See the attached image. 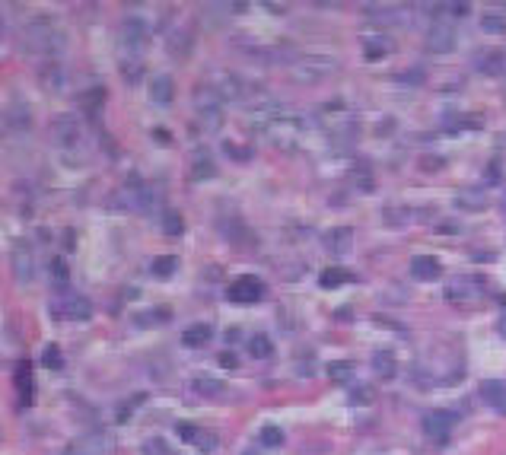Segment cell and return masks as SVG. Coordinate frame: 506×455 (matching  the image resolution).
Listing matches in <instances>:
<instances>
[{
    "label": "cell",
    "mask_w": 506,
    "mask_h": 455,
    "mask_svg": "<svg viewBox=\"0 0 506 455\" xmlns=\"http://www.w3.org/2000/svg\"><path fill=\"white\" fill-rule=\"evenodd\" d=\"M481 398H484L490 408L506 414V382L503 379H487V382H481Z\"/></svg>",
    "instance_id": "obj_14"
},
{
    "label": "cell",
    "mask_w": 506,
    "mask_h": 455,
    "mask_svg": "<svg viewBox=\"0 0 506 455\" xmlns=\"http://www.w3.org/2000/svg\"><path fill=\"white\" fill-rule=\"evenodd\" d=\"M52 315L61 321H86L93 315V302L86 296H64L52 306Z\"/></svg>",
    "instance_id": "obj_6"
},
{
    "label": "cell",
    "mask_w": 506,
    "mask_h": 455,
    "mask_svg": "<svg viewBox=\"0 0 506 455\" xmlns=\"http://www.w3.org/2000/svg\"><path fill=\"white\" fill-rule=\"evenodd\" d=\"M13 274L20 277L23 283L33 280V249H29V245H16L13 249Z\"/></svg>",
    "instance_id": "obj_18"
},
{
    "label": "cell",
    "mask_w": 506,
    "mask_h": 455,
    "mask_svg": "<svg viewBox=\"0 0 506 455\" xmlns=\"http://www.w3.org/2000/svg\"><path fill=\"white\" fill-rule=\"evenodd\" d=\"M411 274L420 283H433L442 277V264L436 261L433 255H417V258H411Z\"/></svg>",
    "instance_id": "obj_11"
},
{
    "label": "cell",
    "mask_w": 506,
    "mask_h": 455,
    "mask_svg": "<svg viewBox=\"0 0 506 455\" xmlns=\"http://www.w3.org/2000/svg\"><path fill=\"white\" fill-rule=\"evenodd\" d=\"M175 271H179V258L175 255H160L150 261V274H153L156 280H169Z\"/></svg>",
    "instance_id": "obj_20"
},
{
    "label": "cell",
    "mask_w": 506,
    "mask_h": 455,
    "mask_svg": "<svg viewBox=\"0 0 506 455\" xmlns=\"http://www.w3.org/2000/svg\"><path fill=\"white\" fill-rule=\"evenodd\" d=\"M325 249L331 252V255H347V252L353 249V230L351 226H334V230L325 232Z\"/></svg>",
    "instance_id": "obj_12"
},
{
    "label": "cell",
    "mask_w": 506,
    "mask_h": 455,
    "mask_svg": "<svg viewBox=\"0 0 506 455\" xmlns=\"http://www.w3.org/2000/svg\"><path fill=\"white\" fill-rule=\"evenodd\" d=\"M150 99H153L156 105H169L175 99V80L169 77V73H156V77L150 80Z\"/></svg>",
    "instance_id": "obj_13"
},
{
    "label": "cell",
    "mask_w": 506,
    "mask_h": 455,
    "mask_svg": "<svg viewBox=\"0 0 506 455\" xmlns=\"http://www.w3.org/2000/svg\"><path fill=\"white\" fill-rule=\"evenodd\" d=\"M459 417L452 414V410H430V414H423V436H427L430 442H436V446H442V442L452 436V427Z\"/></svg>",
    "instance_id": "obj_3"
},
{
    "label": "cell",
    "mask_w": 506,
    "mask_h": 455,
    "mask_svg": "<svg viewBox=\"0 0 506 455\" xmlns=\"http://www.w3.org/2000/svg\"><path fill=\"white\" fill-rule=\"evenodd\" d=\"M351 372H353V363L351 360H334V363H328V376L334 379V382H344V379H351Z\"/></svg>",
    "instance_id": "obj_31"
},
{
    "label": "cell",
    "mask_w": 506,
    "mask_h": 455,
    "mask_svg": "<svg viewBox=\"0 0 506 455\" xmlns=\"http://www.w3.org/2000/svg\"><path fill=\"white\" fill-rule=\"evenodd\" d=\"M258 439H261L264 449H277V446H283V430L274 427V423H264L261 433H258Z\"/></svg>",
    "instance_id": "obj_25"
},
{
    "label": "cell",
    "mask_w": 506,
    "mask_h": 455,
    "mask_svg": "<svg viewBox=\"0 0 506 455\" xmlns=\"http://www.w3.org/2000/svg\"><path fill=\"white\" fill-rule=\"evenodd\" d=\"M26 39H29V48H35V52H48V48L61 45V32L54 29V23L48 20V16H35V20L29 23Z\"/></svg>",
    "instance_id": "obj_2"
},
{
    "label": "cell",
    "mask_w": 506,
    "mask_h": 455,
    "mask_svg": "<svg viewBox=\"0 0 506 455\" xmlns=\"http://www.w3.org/2000/svg\"><path fill=\"white\" fill-rule=\"evenodd\" d=\"M370 398H372V391H370V389H357V391L351 395V401H353V404H366Z\"/></svg>",
    "instance_id": "obj_38"
},
{
    "label": "cell",
    "mask_w": 506,
    "mask_h": 455,
    "mask_svg": "<svg viewBox=\"0 0 506 455\" xmlns=\"http://www.w3.org/2000/svg\"><path fill=\"white\" fill-rule=\"evenodd\" d=\"M201 430H204V427H198V423H192V420H179V423H175V433H179L185 442H192V446L198 442Z\"/></svg>",
    "instance_id": "obj_30"
},
{
    "label": "cell",
    "mask_w": 506,
    "mask_h": 455,
    "mask_svg": "<svg viewBox=\"0 0 506 455\" xmlns=\"http://www.w3.org/2000/svg\"><path fill=\"white\" fill-rule=\"evenodd\" d=\"M300 131H302L300 118H283V115H277L274 122L264 128V134H268V141H274L281 150H290V147H296V141H300Z\"/></svg>",
    "instance_id": "obj_4"
},
{
    "label": "cell",
    "mask_w": 506,
    "mask_h": 455,
    "mask_svg": "<svg viewBox=\"0 0 506 455\" xmlns=\"http://www.w3.org/2000/svg\"><path fill=\"white\" fill-rule=\"evenodd\" d=\"M481 29L490 35H506V16H497V13H487L481 20Z\"/></svg>",
    "instance_id": "obj_29"
},
{
    "label": "cell",
    "mask_w": 506,
    "mask_h": 455,
    "mask_svg": "<svg viewBox=\"0 0 506 455\" xmlns=\"http://www.w3.org/2000/svg\"><path fill=\"white\" fill-rule=\"evenodd\" d=\"M319 283L325 290H334V287H344V283H353V274L347 268H325L319 274Z\"/></svg>",
    "instance_id": "obj_21"
},
{
    "label": "cell",
    "mask_w": 506,
    "mask_h": 455,
    "mask_svg": "<svg viewBox=\"0 0 506 455\" xmlns=\"http://www.w3.org/2000/svg\"><path fill=\"white\" fill-rule=\"evenodd\" d=\"M102 105H105V90H102V86H96V90H86L83 96H80V109H83V115L90 118V122H99V115H102Z\"/></svg>",
    "instance_id": "obj_15"
},
{
    "label": "cell",
    "mask_w": 506,
    "mask_h": 455,
    "mask_svg": "<svg viewBox=\"0 0 506 455\" xmlns=\"http://www.w3.org/2000/svg\"><path fill=\"white\" fill-rule=\"evenodd\" d=\"M223 150L233 156V160H249L252 150H236V143H223Z\"/></svg>",
    "instance_id": "obj_36"
},
{
    "label": "cell",
    "mask_w": 506,
    "mask_h": 455,
    "mask_svg": "<svg viewBox=\"0 0 506 455\" xmlns=\"http://www.w3.org/2000/svg\"><path fill=\"white\" fill-rule=\"evenodd\" d=\"M427 48L433 54H449V52H452V48H455V26H452V23L436 20L433 29L427 32Z\"/></svg>",
    "instance_id": "obj_8"
},
{
    "label": "cell",
    "mask_w": 506,
    "mask_h": 455,
    "mask_svg": "<svg viewBox=\"0 0 506 455\" xmlns=\"http://www.w3.org/2000/svg\"><path fill=\"white\" fill-rule=\"evenodd\" d=\"M52 137L54 143H58L61 150H73L80 143V137H83V128H80V118L73 115H58L52 124Z\"/></svg>",
    "instance_id": "obj_7"
},
{
    "label": "cell",
    "mask_w": 506,
    "mask_h": 455,
    "mask_svg": "<svg viewBox=\"0 0 506 455\" xmlns=\"http://www.w3.org/2000/svg\"><path fill=\"white\" fill-rule=\"evenodd\" d=\"M42 363H45L48 370H61V366H64L61 347H58V344H48V347H45V353H42Z\"/></svg>",
    "instance_id": "obj_33"
},
{
    "label": "cell",
    "mask_w": 506,
    "mask_h": 455,
    "mask_svg": "<svg viewBox=\"0 0 506 455\" xmlns=\"http://www.w3.org/2000/svg\"><path fill=\"white\" fill-rule=\"evenodd\" d=\"M392 52V45L385 39H366L363 42V54H366V61H379L382 54H389Z\"/></svg>",
    "instance_id": "obj_27"
},
{
    "label": "cell",
    "mask_w": 506,
    "mask_h": 455,
    "mask_svg": "<svg viewBox=\"0 0 506 455\" xmlns=\"http://www.w3.org/2000/svg\"><path fill=\"white\" fill-rule=\"evenodd\" d=\"M192 391L201 398H220L226 391V382L217 376H194L192 379Z\"/></svg>",
    "instance_id": "obj_16"
},
{
    "label": "cell",
    "mask_w": 506,
    "mask_h": 455,
    "mask_svg": "<svg viewBox=\"0 0 506 455\" xmlns=\"http://www.w3.org/2000/svg\"><path fill=\"white\" fill-rule=\"evenodd\" d=\"M213 172H217V169H213V160L207 153H198L194 156V162H192V179L194 182H207V179H213Z\"/></svg>",
    "instance_id": "obj_23"
},
{
    "label": "cell",
    "mask_w": 506,
    "mask_h": 455,
    "mask_svg": "<svg viewBox=\"0 0 506 455\" xmlns=\"http://www.w3.org/2000/svg\"><path fill=\"white\" fill-rule=\"evenodd\" d=\"M64 455H86V452H77V449H67Z\"/></svg>",
    "instance_id": "obj_41"
},
{
    "label": "cell",
    "mask_w": 506,
    "mask_h": 455,
    "mask_svg": "<svg viewBox=\"0 0 506 455\" xmlns=\"http://www.w3.org/2000/svg\"><path fill=\"white\" fill-rule=\"evenodd\" d=\"M143 455H172V449H169V442L163 436H150L143 442Z\"/></svg>",
    "instance_id": "obj_32"
},
{
    "label": "cell",
    "mask_w": 506,
    "mask_h": 455,
    "mask_svg": "<svg viewBox=\"0 0 506 455\" xmlns=\"http://www.w3.org/2000/svg\"><path fill=\"white\" fill-rule=\"evenodd\" d=\"M334 67H338L334 58H300L290 67V73H293V80H300V83H312V80H322V77H328V73H334Z\"/></svg>",
    "instance_id": "obj_5"
},
{
    "label": "cell",
    "mask_w": 506,
    "mask_h": 455,
    "mask_svg": "<svg viewBox=\"0 0 506 455\" xmlns=\"http://www.w3.org/2000/svg\"><path fill=\"white\" fill-rule=\"evenodd\" d=\"M220 363H223V366H236V357H233V353H223V357H220Z\"/></svg>",
    "instance_id": "obj_40"
},
{
    "label": "cell",
    "mask_w": 506,
    "mask_h": 455,
    "mask_svg": "<svg viewBox=\"0 0 506 455\" xmlns=\"http://www.w3.org/2000/svg\"><path fill=\"white\" fill-rule=\"evenodd\" d=\"M372 372H376L379 379H395L398 376V360H395V353L392 350H376L372 353Z\"/></svg>",
    "instance_id": "obj_17"
},
{
    "label": "cell",
    "mask_w": 506,
    "mask_h": 455,
    "mask_svg": "<svg viewBox=\"0 0 506 455\" xmlns=\"http://www.w3.org/2000/svg\"><path fill=\"white\" fill-rule=\"evenodd\" d=\"M442 10H446V13H455V16H468V13H471V7H468V4H446Z\"/></svg>",
    "instance_id": "obj_37"
},
{
    "label": "cell",
    "mask_w": 506,
    "mask_h": 455,
    "mask_svg": "<svg viewBox=\"0 0 506 455\" xmlns=\"http://www.w3.org/2000/svg\"><path fill=\"white\" fill-rule=\"evenodd\" d=\"M13 385H16V391H20V404L29 408V404L35 401V379H33V363H29V360H20V363H16Z\"/></svg>",
    "instance_id": "obj_10"
},
{
    "label": "cell",
    "mask_w": 506,
    "mask_h": 455,
    "mask_svg": "<svg viewBox=\"0 0 506 455\" xmlns=\"http://www.w3.org/2000/svg\"><path fill=\"white\" fill-rule=\"evenodd\" d=\"M147 39H150V26L143 16H128V20L122 23V42L131 52H141V48L147 45Z\"/></svg>",
    "instance_id": "obj_9"
},
{
    "label": "cell",
    "mask_w": 506,
    "mask_h": 455,
    "mask_svg": "<svg viewBox=\"0 0 506 455\" xmlns=\"http://www.w3.org/2000/svg\"><path fill=\"white\" fill-rule=\"evenodd\" d=\"M182 230H185V220H182L179 211L163 213V232H166V236H182Z\"/></svg>",
    "instance_id": "obj_26"
},
{
    "label": "cell",
    "mask_w": 506,
    "mask_h": 455,
    "mask_svg": "<svg viewBox=\"0 0 506 455\" xmlns=\"http://www.w3.org/2000/svg\"><path fill=\"white\" fill-rule=\"evenodd\" d=\"M249 353L255 360H268L271 353H274V341H271L268 334H252L249 338Z\"/></svg>",
    "instance_id": "obj_22"
},
{
    "label": "cell",
    "mask_w": 506,
    "mask_h": 455,
    "mask_svg": "<svg viewBox=\"0 0 506 455\" xmlns=\"http://www.w3.org/2000/svg\"><path fill=\"white\" fill-rule=\"evenodd\" d=\"M213 338V328L207 321H198V325H188L185 334H182V344L185 347H204L207 341Z\"/></svg>",
    "instance_id": "obj_19"
},
{
    "label": "cell",
    "mask_w": 506,
    "mask_h": 455,
    "mask_svg": "<svg viewBox=\"0 0 506 455\" xmlns=\"http://www.w3.org/2000/svg\"><path fill=\"white\" fill-rule=\"evenodd\" d=\"M172 319V312H169V309H150V312H141L137 315V325L141 328H153V325H163V321H169Z\"/></svg>",
    "instance_id": "obj_24"
},
{
    "label": "cell",
    "mask_w": 506,
    "mask_h": 455,
    "mask_svg": "<svg viewBox=\"0 0 506 455\" xmlns=\"http://www.w3.org/2000/svg\"><path fill=\"white\" fill-rule=\"evenodd\" d=\"M48 271H52V280L58 283V287H64L67 280H71V264L64 261V258H52V264H48Z\"/></svg>",
    "instance_id": "obj_28"
},
{
    "label": "cell",
    "mask_w": 506,
    "mask_h": 455,
    "mask_svg": "<svg viewBox=\"0 0 506 455\" xmlns=\"http://www.w3.org/2000/svg\"><path fill=\"white\" fill-rule=\"evenodd\" d=\"M487 179H490V182H500V166H497V162H490V166H487Z\"/></svg>",
    "instance_id": "obj_39"
},
{
    "label": "cell",
    "mask_w": 506,
    "mask_h": 455,
    "mask_svg": "<svg viewBox=\"0 0 506 455\" xmlns=\"http://www.w3.org/2000/svg\"><path fill=\"white\" fill-rule=\"evenodd\" d=\"M226 300L239 302V306H255V302L264 300V280L261 277H255V274H242L236 283H230Z\"/></svg>",
    "instance_id": "obj_1"
},
{
    "label": "cell",
    "mask_w": 506,
    "mask_h": 455,
    "mask_svg": "<svg viewBox=\"0 0 506 455\" xmlns=\"http://www.w3.org/2000/svg\"><path fill=\"white\" fill-rule=\"evenodd\" d=\"M478 67H481L484 73H503V54H500V52L487 54V58L478 61Z\"/></svg>",
    "instance_id": "obj_34"
},
{
    "label": "cell",
    "mask_w": 506,
    "mask_h": 455,
    "mask_svg": "<svg viewBox=\"0 0 506 455\" xmlns=\"http://www.w3.org/2000/svg\"><path fill=\"white\" fill-rule=\"evenodd\" d=\"M217 436L213 433H207V430H201V436H198V442H194V449H201V452H213L217 449Z\"/></svg>",
    "instance_id": "obj_35"
}]
</instances>
